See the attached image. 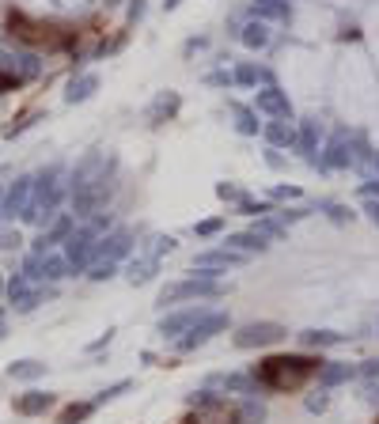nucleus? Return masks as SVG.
Listing matches in <instances>:
<instances>
[{
    "label": "nucleus",
    "mask_w": 379,
    "mask_h": 424,
    "mask_svg": "<svg viewBox=\"0 0 379 424\" xmlns=\"http://www.w3.org/2000/svg\"><path fill=\"white\" fill-rule=\"evenodd\" d=\"M319 367L322 360H311V356H270L258 364L254 379L265 390H296L311 375H319Z\"/></svg>",
    "instance_id": "obj_1"
},
{
    "label": "nucleus",
    "mask_w": 379,
    "mask_h": 424,
    "mask_svg": "<svg viewBox=\"0 0 379 424\" xmlns=\"http://www.w3.org/2000/svg\"><path fill=\"white\" fill-rule=\"evenodd\" d=\"M68 182H65V171L61 167H50V171L34 174V197H31V209L23 212V224H34V228H46L53 220L57 204L65 201L68 194Z\"/></svg>",
    "instance_id": "obj_2"
},
{
    "label": "nucleus",
    "mask_w": 379,
    "mask_h": 424,
    "mask_svg": "<svg viewBox=\"0 0 379 424\" xmlns=\"http://www.w3.org/2000/svg\"><path fill=\"white\" fill-rule=\"evenodd\" d=\"M216 295H224V284L216 277H194L190 280H174V284H164L159 288V307H171V303H194V300H216Z\"/></svg>",
    "instance_id": "obj_3"
},
{
    "label": "nucleus",
    "mask_w": 379,
    "mask_h": 424,
    "mask_svg": "<svg viewBox=\"0 0 379 424\" xmlns=\"http://www.w3.org/2000/svg\"><path fill=\"white\" fill-rule=\"evenodd\" d=\"M99 239H103V231L95 228V224H88V228H76L73 235L65 239L68 269H73V273H88V265L99 258Z\"/></svg>",
    "instance_id": "obj_4"
},
{
    "label": "nucleus",
    "mask_w": 379,
    "mask_h": 424,
    "mask_svg": "<svg viewBox=\"0 0 379 424\" xmlns=\"http://www.w3.org/2000/svg\"><path fill=\"white\" fill-rule=\"evenodd\" d=\"M110 171H114V155H107V152H88L80 159V163L73 167V174H68V186L73 189H83V186H91V182H103V178H110Z\"/></svg>",
    "instance_id": "obj_5"
},
{
    "label": "nucleus",
    "mask_w": 379,
    "mask_h": 424,
    "mask_svg": "<svg viewBox=\"0 0 379 424\" xmlns=\"http://www.w3.org/2000/svg\"><path fill=\"white\" fill-rule=\"evenodd\" d=\"M110 178L103 182H91V186L83 189H73V216H80V220H91V216H99L103 209H107L110 201Z\"/></svg>",
    "instance_id": "obj_6"
},
{
    "label": "nucleus",
    "mask_w": 379,
    "mask_h": 424,
    "mask_svg": "<svg viewBox=\"0 0 379 424\" xmlns=\"http://www.w3.org/2000/svg\"><path fill=\"white\" fill-rule=\"evenodd\" d=\"M289 337V330L280 322H247V326L235 330V349H265V345H277Z\"/></svg>",
    "instance_id": "obj_7"
},
{
    "label": "nucleus",
    "mask_w": 379,
    "mask_h": 424,
    "mask_svg": "<svg viewBox=\"0 0 379 424\" xmlns=\"http://www.w3.org/2000/svg\"><path fill=\"white\" fill-rule=\"evenodd\" d=\"M224 330H228V315H224V310H209L198 326L190 330V334H182L174 345H179V352H194V349H201L205 341H213L216 334H224Z\"/></svg>",
    "instance_id": "obj_8"
},
{
    "label": "nucleus",
    "mask_w": 379,
    "mask_h": 424,
    "mask_svg": "<svg viewBox=\"0 0 379 424\" xmlns=\"http://www.w3.org/2000/svg\"><path fill=\"white\" fill-rule=\"evenodd\" d=\"M349 163H356V152H353V133L349 129H334L326 140V152H322V167L330 171H345Z\"/></svg>",
    "instance_id": "obj_9"
},
{
    "label": "nucleus",
    "mask_w": 379,
    "mask_h": 424,
    "mask_svg": "<svg viewBox=\"0 0 379 424\" xmlns=\"http://www.w3.org/2000/svg\"><path fill=\"white\" fill-rule=\"evenodd\" d=\"M42 288L34 284V280H27L23 273H16V277L8 280V303H12V310H19V315H27V310H34L42 303Z\"/></svg>",
    "instance_id": "obj_10"
},
{
    "label": "nucleus",
    "mask_w": 379,
    "mask_h": 424,
    "mask_svg": "<svg viewBox=\"0 0 379 424\" xmlns=\"http://www.w3.org/2000/svg\"><path fill=\"white\" fill-rule=\"evenodd\" d=\"M31 197H34V174H19L16 182L8 186V194H4V216H12V220H23V212L31 209Z\"/></svg>",
    "instance_id": "obj_11"
},
{
    "label": "nucleus",
    "mask_w": 379,
    "mask_h": 424,
    "mask_svg": "<svg viewBox=\"0 0 379 424\" xmlns=\"http://www.w3.org/2000/svg\"><path fill=\"white\" fill-rule=\"evenodd\" d=\"M209 315V307H186V310H174V315H167V318H159V334L164 337H174V341H179L182 334H190V330L198 326L201 318Z\"/></svg>",
    "instance_id": "obj_12"
},
{
    "label": "nucleus",
    "mask_w": 379,
    "mask_h": 424,
    "mask_svg": "<svg viewBox=\"0 0 379 424\" xmlns=\"http://www.w3.org/2000/svg\"><path fill=\"white\" fill-rule=\"evenodd\" d=\"M137 243H133V231L129 228H114L99 239V258H110V261H129Z\"/></svg>",
    "instance_id": "obj_13"
},
{
    "label": "nucleus",
    "mask_w": 379,
    "mask_h": 424,
    "mask_svg": "<svg viewBox=\"0 0 379 424\" xmlns=\"http://www.w3.org/2000/svg\"><path fill=\"white\" fill-rule=\"evenodd\" d=\"M254 110H262V114H270V118H280V122H289L292 118L289 95H285L280 88H273V83H265V88L254 95Z\"/></svg>",
    "instance_id": "obj_14"
},
{
    "label": "nucleus",
    "mask_w": 379,
    "mask_h": 424,
    "mask_svg": "<svg viewBox=\"0 0 379 424\" xmlns=\"http://www.w3.org/2000/svg\"><path fill=\"white\" fill-rule=\"evenodd\" d=\"M247 258L243 250H231V246H224V250H205L194 258V269H228V265H239V261Z\"/></svg>",
    "instance_id": "obj_15"
},
{
    "label": "nucleus",
    "mask_w": 379,
    "mask_h": 424,
    "mask_svg": "<svg viewBox=\"0 0 379 424\" xmlns=\"http://www.w3.org/2000/svg\"><path fill=\"white\" fill-rule=\"evenodd\" d=\"M73 231H76V220H73V216H57V220H53V228L38 235V243H34V254H46L50 246L65 243V239L73 235Z\"/></svg>",
    "instance_id": "obj_16"
},
{
    "label": "nucleus",
    "mask_w": 379,
    "mask_h": 424,
    "mask_svg": "<svg viewBox=\"0 0 379 424\" xmlns=\"http://www.w3.org/2000/svg\"><path fill=\"white\" fill-rule=\"evenodd\" d=\"M209 386H220L228 394H258V379L254 375H243V371H228V375H213Z\"/></svg>",
    "instance_id": "obj_17"
},
{
    "label": "nucleus",
    "mask_w": 379,
    "mask_h": 424,
    "mask_svg": "<svg viewBox=\"0 0 379 424\" xmlns=\"http://www.w3.org/2000/svg\"><path fill=\"white\" fill-rule=\"evenodd\" d=\"M179 106H182V98L174 95V91H159V95L152 98V106H148V122L152 125H164L167 118L179 114Z\"/></svg>",
    "instance_id": "obj_18"
},
{
    "label": "nucleus",
    "mask_w": 379,
    "mask_h": 424,
    "mask_svg": "<svg viewBox=\"0 0 379 424\" xmlns=\"http://www.w3.org/2000/svg\"><path fill=\"white\" fill-rule=\"evenodd\" d=\"M50 406H53L50 390H27V394H19V398H16V413H23V416H38V413H46Z\"/></svg>",
    "instance_id": "obj_19"
},
{
    "label": "nucleus",
    "mask_w": 379,
    "mask_h": 424,
    "mask_svg": "<svg viewBox=\"0 0 379 424\" xmlns=\"http://www.w3.org/2000/svg\"><path fill=\"white\" fill-rule=\"evenodd\" d=\"M68 258L65 254H38V280H61V277H68Z\"/></svg>",
    "instance_id": "obj_20"
},
{
    "label": "nucleus",
    "mask_w": 379,
    "mask_h": 424,
    "mask_svg": "<svg viewBox=\"0 0 379 424\" xmlns=\"http://www.w3.org/2000/svg\"><path fill=\"white\" fill-rule=\"evenodd\" d=\"M156 269H159V258L144 254V258H129V265H125V277H129V284H148V280L156 277Z\"/></svg>",
    "instance_id": "obj_21"
},
{
    "label": "nucleus",
    "mask_w": 379,
    "mask_h": 424,
    "mask_svg": "<svg viewBox=\"0 0 379 424\" xmlns=\"http://www.w3.org/2000/svg\"><path fill=\"white\" fill-rule=\"evenodd\" d=\"M239 42L247 49H265L270 46V23L265 19H250V23L239 27Z\"/></svg>",
    "instance_id": "obj_22"
},
{
    "label": "nucleus",
    "mask_w": 379,
    "mask_h": 424,
    "mask_svg": "<svg viewBox=\"0 0 379 424\" xmlns=\"http://www.w3.org/2000/svg\"><path fill=\"white\" fill-rule=\"evenodd\" d=\"M296 148L315 163V152H319V122H315V118H304V122H300V129H296Z\"/></svg>",
    "instance_id": "obj_23"
},
{
    "label": "nucleus",
    "mask_w": 379,
    "mask_h": 424,
    "mask_svg": "<svg viewBox=\"0 0 379 424\" xmlns=\"http://www.w3.org/2000/svg\"><path fill=\"white\" fill-rule=\"evenodd\" d=\"M265 140H270L273 148H296V129H292V122H280V118H273L270 125H265Z\"/></svg>",
    "instance_id": "obj_24"
},
{
    "label": "nucleus",
    "mask_w": 379,
    "mask_h": 424,
    "mask_svg": "<svg viewBox=\"0 0 379 424\" xmlns=\"http://www.w3.org/2000/svg\"><path fill=\"white\" fill-rule=\"evenodd\" d=\"M95 91H99V76L95 72H88V76H80V80H73L68 83V91H65V103H88L91 95H95Z\"/></svg>",
    "instance_id": "obj_25"
},
{
    "label": "nucleus",
    "mask_w": 379,
    "mask_h": 424,
    "mask_svg": "<svg viewBox=\"0 0 379 424\" xmlns=\"http://www.w3.org/2000/svg\"><path fill=\"white\" fill-rule=\"evenodd\" d=\"M228 246H231V250H243V254H262V250H270V243H265L258 231H235V235H228Z\"/></svg>",
    "instance_id": "obj_26"
},
{
    "label": "nucleus",
    "mask_w": 379,
    "mask_h": 424,
    "mask_svg": "<svg viewBox=\"0 0 379 424\" xmlns=\"http://www.w3.org/2000/svg\"><path fill=\"white\" fill-rule=\"evenodd\" d=\"M353 375H356L353 364H322L319 367V383L322 386H341V383H349Z\"/></svg>",
    "instance_id": "obj_27"
},
{
    "label": "nucleus",
    "mask_w": 379,
    "mask_h": 424,
    "mask_svg": "<svg viewBox=\"0 0 379 424\" xmlns=\"http://www.w3.org/2000/svg\"><path fill=\"white\" fill-rule=\"evenodd\" d=\"M341 341H345V334H334V330H304L300 334V345H307V349H330Z\"/></svg>",
    "instance_id": "obj_28"
},
{
    "label": "nucleus",
    "mask_w": 379,
    "mask_h": 424,
    "mask_svg": "<svg viewBox=\"0 0 379 424\" xmlns=\"http://www.w3.org/2000/svg\"><path fill=\"white\" fill-rule=\"evenodd\" d=\"M8 375L19 379V383H34V379L46 375V364H38V360H16V364H8Z\"/></svg>",
    "instance_id": "obj_29"
},
{
    "label": "nucleus",
    "mask_w": 379,
    "mask_h": 424,
    "mask_svg": "<svg viewBox=\"0 0 379 424\" xmlns=\"http://www.w3.org/2000/svg\"><path fill=\"white\" fill-rule=\"evenodd\" d=\"M258 80H262V83H273V72H270V68L250 65V61H243V65L235 68V83H243V88H258Z\"/></svg>",
    "instance_id": "obj_30"
},
{
    "label": "nucleus",
    "mask_w": 379,
    "mask_h": 424,
    "mask_svg": "<svg viewBox=\"0 0 379 424\" xmlns=\"http://www.w3.org/2000/svg\"><path fill=\"white\" fill-rule=\"evenodd\" d=\"M231 114H235V129H239L243 137H254V133H258V114L250 110V106L231 103Z\"/></svg>",
    "instance_id": "obj_31"
},
{
    "label": "nucleus",
    "mask_w": 379,
    "mask_h": 424,
    "mask_svg": "<svg viewBox=\"0 0 379 424\" xmlns=\"http://www.w3.org/2000/svg\"><path fill=\"white\" fill-rule=\"evenodd\" d=\"M254 12H258V19H289L292 16L289 0H258Z\"/></svg>",
    "instance_id": "obj_32"
},
{
    "label": "nucleus",
    "mask_w": 379,
    "mask_h": 424,
    "mask_svg": "<svg viewBox=\"0 0 379 424\" xmlns=\"http://www.w3.org/2000/svg\"><path fill=\"white\" fill-rule=\"evenodd\" d=\"M239 421H243V424H262V421H265V406L247 394V401L239 406Z\"/></svg>",
    "instance_id": "obj_33"
},
{
    "label": "nucleus",
    "mask_w": 379,
    "mask_h": 424,
    "mask_svg": "<svg viewBox=\"0 0 379 424\" xmlns=\"http://www.w3.org/2000/svg\"><path fill=\"white\" fill-rule=\"evenodd\" d=\"M114 273H118V261H110V258H95L88 265V277L91 280H110Z\"/></svg>",
    "instance_id": "obj_34"
},
{
    "label": "nucleus",
    "mask_w": 379,
    "mask_h": 424,
    "mask_svg": "<svg viewBox=\"0 0 379 424\" xmlns=\"http://www.w3.org/2000/svg\"><path fill=\"white\" fill-rule=\"evenodd\" d=\"M250 231H258L262 239H285V228H280L277 220H270V216H258V224Z\"/></svg>",
    "instance_id": "obj_35"
},
{
    "label": "nucleus",
    "mask_w": 379,
    "mask_h": 424,
    "mask_svg": "<svg viewBox=\"0 0 379 424\" xmlns=\"http://www.w3.org/2000/svg\"><path fill=\"white\" fill-rule=\"evenodd\" d=\"M319 209L326 212V216H330L334 224H345V220H353V212H349L345 204H338V201H319Z\"/></svg>",
    "instance_id": "obj_36"
},
{
    "label": "nucleus",
    "mask_w": 379,
    "mask_h": 424,
    "mask_svg": "<svg viewBox=\"0 0 379 424\" xmlns=\"http://www.w3.org/2000/svg\"><path fill=\"white\" fill-rule=\"evenodd\" d=\"M91 409H95V401H80V406H68L65 413H61V424H80L83 416L91 413Z\"/></svg>",
    "instance_id": "obj_37"
},
{
    "label": "nucleus",
    "mask_w": 379,
    "mask_h": 424,
    "mask_svg": "<svg viewBox=\"0 0 379 424\" xmlns=\"http://www.w3.org/2000/svg\"><path fill=\"white\" fill-rule=\"evenodd\" d=\"M194 231H198L201 239H213V235H220V231H224V220H220V216H213V220H201Z\"/></svg>",
    "instance_id": "obj_38"
},
{
    "label": "nucleus",
    "mask_w": 379,
    "mask_h": 424,
    "mask_svg": "<svg viewBox=\"0 0 379 424\" xmlns=\"http://www.w3.org/2000/svg\"><path fill=\"white\" fill-rule=\"evenodd\" d=\"M174 250V239L171 235H156V239H152V258H164V254H171Z\"/></svg>",
    "instance_id": "obj_39"
},
{
    "label": "nucleus",
    "mask_w": 379,
    "mask_h": 424,
    "mask_svg": "<svg viewBox=\"0 0 379 424\" xmlns=\"http://www.w3.org/2000/svg\"><path fill=\"white\" fill-rule=\"evenodd\" d=\"M300 197V186H273L270 189V201H296Z\"/></svg>",
    "instance_id": "obj_40"
},
{
    "label": "nucleus",
    "mask_w": 379,
    "mask_h": 424,
    "mask_svg": "<svg viewBox=\"0 0 379 424\" xmlns=\"http://www.w3.org/2000/svg\"><path fill=\"white\" fill-rule=\"evenodd\" d=\"M205 83H213V88H231V83H235V72H224V68H216V72L205 76Z\"/></svg>",
    "instance_id": "obj_41"
},
{
    "label": "nucleus",
    "mask_w": 379,
    "mask_h": 424,
    "mask_svg": "<svg viewBox=\"0 0 379 424\" xmlns=\"http://www.w3.org/2000/svg\"><path fill=\"white\" fill-rule=\"evenodd\" d=\"M239 212H247V216H265V212H270V204H265V201H250V197H243V201H239Z\"/></svg>",
    "instance_id": "obj_42"
},
{
    "label": "nucleus",
    "mask_w": 379,
    "mask_h": 424,
    "mask_svg": "<svg viewBox=\"0 0 379 424\" xmlns=\"http://www.w3.org/2000/svg\"><path fill=\"white\" fill-rule=\"evenodd\" d=\"M129 379H122V383H114V386H107V390H103L99 394V398H95V406H103V401H110V398H118V394H125V390H129Z\"/></svg>",
    "instance_id": "obj_43"
},
{
    "label": "nucleus",
    "mask_w": 379,
    "mask_h": 424,
    "mask_svg": "<svg viewBox=\"0 0 379 424\" xmlns=\"http://www.w3.org/2000/svg\"><path fill=\"white\" fill-rule=\"evenodd\" d=\"M216 197H224V201H243V189L239 186H231V182H220V186H216Z\"/></svg>",
    "instance_id": "obj_44"
},
{
    "label": "nucleus",
    "mask_w": 379,
    "mask_h": 424,
    "mask_svg": "<svg viewBox=\"0 0 379 424\" xmlns=\"http://www.w3.org/2000/svg\"><path fill=\"white\" fill-rule=\"evenodd\" d=\"M326 406H330L326 394H311V398H307V413H326Z\"/></svg>",
    "instance_id": "obj_45"
},
{
    "label": "nucleus",
    "mask_w": 379,
    "mask_h": 424,
    "mask_svg": "<svg viewBox=\"0 0 379 424\" xmlns=\"http://www.w3.org/2000/svg\"><path fill=\"white\" fill-rule=\"evenodd\" d=\"M356 371H361L364 379H379V360H364V364L356 367Z\"/></svg>",
    "instance_id": "obj_46"
},
{
    "label": "nucleus",
    "mask_w": 379,
    "mask_h": 424,
    "mask_svg": "<svg viewBox=\"0 0 379 424\" xmlns=\"http://www.w3.org/2000/svg\"><path fill=\"white\" fill-rule=\"evenodd\" d=\"M364 212H368V220L379 228V197H368V204H364Z\"/></svg>",
    "instance_id": "obj_47"
},
{
    "label": "nucleus",
    "mask_w": 379,
    "mask_h": 424,
    "mask_svg": "<svg viewBox=\"0 0 379 424\" xmlns=\"http://www.w3.org/2000/svg\"><path fill=\"white\" fill-rule=\"evenodd\" d=\"M280 220H304L307 216V209H285V212H277Z\"/></svg>",
    "instance_id": "obj_48"
},
{
    "label": "nucleus",
    "mask_w": 379,
    "mask_h": 424,
    "mask_svg": "<svg viewBox=\"0 0 379 424\" xmlns=\"http://www.w3.org/2000/svg\"><path fill=\"white\" fill-rule=\"evenodd\" d=\"M16 243H19V231H4V235H0V246H4V250H12Z\"/></svg>",
    "instance_id": "obj_49"
},
{
    "label": "nucleus",
    "mask_w": 379,
    "mask_h": 424,
    "mask_svg": "<svg viewBox=\"0 0 379 424\" xmlns=\"http://www.w3.org/2000/svg\"><path fill=\"white\" fill-rule=\"evenodd\" d=\"M361 194H364V197H379V178H368V182L361 186Z\"/></svg>",
    "instance_id": "obj_50"
},
{
    "label": "nucleus",
    "mask_w": 379,
    "mask_h": 424,
    "mask_svg": "<svg viewBox=\"0 0 379 424\" xmlns=\"http://www.w3.org/2000/svg\"><path fill=\"white\" fill-rule=\"evenodd\" d=\"M129 16H133V19H140V16H144V0H137V4H133V8H129Z\"/></svg>",
    "instance_id": "obj_51"
},
{
    "label": "nucleus",
    "mask_w": 379,
    "mask_h": 424,
    "mask_svg": "<svg viewBox=\"0 0 379 424\" xmlns=\"http://www.w3.org/2000/svg\"><path fill=\"white\" fill-rule=\"evenodd\" d=\"M164 8L171 12V8H179V0H164Z\"/></svg>",
    "instance_id": "obj_52"
},
{
    "label": "nucleus",
    "mask_w": 379,
    "mask_h": 424,
    "mask_svg": "<svg viewBox=\"0 0 379 424\" xmlns=\"http://www.w3.org/2000/svg\"><path fill=\"white\" fill-rule=\"evenodd\" d=\"M0 216H4V189H0Z\"/></svg>",
    "instance_id": "obj_53"
}]
</instances>
